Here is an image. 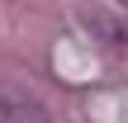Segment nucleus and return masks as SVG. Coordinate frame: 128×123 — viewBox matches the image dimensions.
<instances>
[{"label": "nucleus", "mask_w": 128, "mask_h": 123, "mask_svg": "<svg viewBox=\"0 0 128 123\" xmlns=\"http://www.w3.org/2000/svg\"><path fill=\"white\" fill-rule=\"evenodd\" d=\"M86 28L95 33V43L114 57H128V14H109V9H86Z\"/></svg>", "instance_id": "obj_1"}, {"label": "nucleus", "mask_w": 128, "mask_h": 123, "mask_svg": "<svg viewBox=\"0 0 128 123\" xmlns=\"http://www.w3.org/2000/svg\"><path fill=\"white\" fill-rule=\"evenodd\" d=\"M0 123H52V119H48V109H43L28 90L0 85Z\"/></svg>", "instance_id": "obj_2"}, {"label": "nucleus", "mask_w": 128, "mask_h": 123, "mask_svg": "<svg viewBox=\"0 0 128 123\" xmlns=\"http://www.w3.org/2000/svg\"><path fill=\"white\" fill-rule=\"evenodd\" d=\"M119 5H124V9H128V0H119Z\"/></svg>", "instance_id": "obj_3"}]
</instances>
